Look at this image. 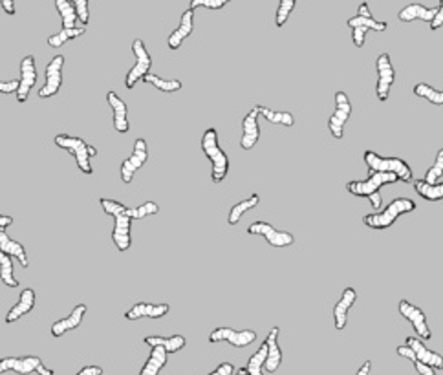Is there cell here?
Instances as JSON below:
<instances>
[{
    "mask_svg": "<svg viewBox=\"0 0 443 375\" xmlns=\"http://www.w3.org/2000/svg\"><path fill=\"white\" fill-rule=\"evenodd\" d=\"M103 211L107 212L108 217L114 218V231H112V240H114L115 248L121 253L129 251L132 246V236H130V227H132V218L129 217V207L123 205L121 202H115L110 198H101Z\"/></svg>",
    "mask_w": 443,
    "mask_h": 375,
    "instance_id": "cell-1",
    "label": "cell"
},
{
    "mask_svg": "<svg viewBox=\"0 0 443 375\" xmlns=\"http://www.w3.org/2000/svg\"><path fill=\"white\" fill-rule=\"evenodd\" d=\"M416 211V202L410 198H396L390 202L383 211L370 212L363 217V224L374 231H385L398 221L399 217Z\"/></svg>",
    "mask_w": 443,
    "mask_h": 375,
    "instance_id": "cell-2",
    "label": "cell"
},
{
    "mask_svg": "<svg viewBox=\"0 0 443 375\" xmlns=\"http://www.w3.org/2000/svg\"><path fill=\"white\" fill-rule=\"evenodd\" d=\"M202 150L211 161V181L213 183H222L226 180L229 173V158L218 145V132L217 128H207L202 136Z\"/></svg>",
    "mask_w": 443,
    "mask_h": 375,
    "instance_id": "cell-3",
    "label": "cell"
},
{
    "mask_svg": "<svg viewBox=\"0 0 443 375\" xmlns=\"http://www.w3.org/2000/svg\"><path fill=\"white\" fill-rule=\"evenodd\" d=\"M364 165L368 167V173H392L399 178L401 183H410L414 180L413 168L401 158H383L376 154L374 150H364L363 154Z\"/></svg>",
    "mask_w": 443,
    "mask_h": 375,
    "instance_id": "cell-4",
    "label": "cell"
},
{
    "mask_svg": "<svg viewBox=\"0 0 443 375\" xmlns=\"http://www.w3.org/2000/svg\"><path fill=\"white\" fill-rule=\"evenodd\" d=\"M54 143L59 149H64L68 150L70 154H74L81 173L93 174V167L92 163H90V158L98 156V149H96V146H92L90 143L84 142L83 137L68 136V134H59V136H55Z\"/></svg>",
    "mask_w": 443,
    "mask_h": 375,
    "instance_id": "cell-5",
    "label": "cell"
},
{
    "mask_svg": "<svg viewBox=\"0 0 443 375\" xmlns=\"http://www.w3.org/2000/svg\"><path fill=\"white\" fill-rule=\"evenodd\" d=\"M399 178L392 173H368L367 180H352L346 183V190L355 198H372L390 183H398Z\"/></svg>",
    "mask_w": 443,
    "mask_h": 375,
    "instance_id": "cell-6",
    "label": "cell"
},
{
    "mask_svg": "<svg viewBox=\"0 0 443 375\" xmlns=\"http://www.w3.org/2000/svg\"><path fill=\"white\" fill-rule=\"evenodd\" d=\"M6 371H15L18 375H30L37 371L39 375H54V370L45 367L37 355H26V357H4L0 359V375Z\"/></svg>",
    "mask_w": 443,
    "mask_h": 375,
    "instance_id": "cell-7",
    "label": "cell"
},
{
    "mask_svg": "<svg viewBox=\"0 0 443 375\" xmlns=\"http://www.w3.org/2000/svg\"><path fill=\"white\" fill-rule=\"evenodd\" d=\"M132 53L136 55V64L132 67V70H129L127 77H125V86L129 90H132L138 81H142L146 74H151L152 59L151 53L146 50L145 42L142 39H136L132 42Z\"/></svg>",
    "mask_w": 443,
    "mask_h": 375,
    "instance_id": "cell-8",
    "label": "cell"
},
{
    "mask_svg": "<svg viewBox=\"0 0 443 375\" xmlns=\"http://www.w3.org/2000/svg\"><path fill=\"white\" fill-rule=\"evenodd\" d=\"M352 115V103L345 92L335 93V110L330 115L328 130L333 139H343L345 137V127Z\"/></svg>",
    "mask_w": 443,
    "mask_h": 375,
    "instance_id": "cell-9",
    "label": "cell"
},
{
    "mask_svg": "<svg viewBox=\"0 0 443 375\" xmlns=\"http://www.w3.org/2000/svg\"><path fill=\"white\" fill-rule=\"evenodd\" d=\"M257 340V333L253 330H233V328H217L211 331L209 342L217 345V342H229L235 348H246Z\"/></svg>",
    "mask_w": 443,
    "mask_h": 375,
    "instance_id": "cell-10",
    "label": "cell"
},
{
    "mask_svg": "<svg viewBox=\"0 0 443 375\" xmlns=\"http://www.w3.org/2000/svg\"><path fill=\"white\" fill-rule=\"evenodd\" d=\"M248 234H260L271 248H289L295 243V236L288 231H277L267 221H255L248 227Z\"/></svg>",
    "mask_w": 443,
    "mask_h": 375,
    "instance_id": "cell-11",
    "label": "cell"
},
{
    "mask_svg": "<svg viewBox=\"0 0 443 375\" xmlns=\"http://www.w3.org/2000/svg\"><path fill=\"white\" fill-rule=\"evenodd\" d=\"M377 68V86H376V96L381 103H385L390 98V88L396 81V71L392 67V61H390L389 53H381L376 61Z\"/></svg>",
    "mask_w": 443,
    "mask_h": 375,
    "instance_id": "cell-12",
    "label": "cell"
},
{
    "mask_svg": "<svg viewBox=\"0 0 443 375\" xmlns=\"http://www.w3.org/2000/svg\"><path fill=\"white\" fill-rule=\"evenodd\" d=\"M146 159H149L146 142L143 139V137H139V139H136V143H134L132 156L125 159L123 163H121V181H123L125 185L132 183L134 174L138 173L139 168L146 163Z\"/></svg>",
    "mask_w": 443,
    "mask_h": 375,
    "instance_id": "cell-13",
    "label": "cell"
},
{
    "mask_svg": "<svg viewBox=\"0 0 443 375\" xmlns=\"http://www.w3.org/2000/svg\"><path fill=\"white\" fill-rule=\"evenodd\" d=\"M348 26L352 30V40H354L355 48H363L364 46V37L370 30L381 33L386 31L389 24L383 23V21H376L374 17H361V15H355V17L348 18Z\"/></svg>",
    "mask_w": 443,
    "mask_h": 375,
    "instance_id": "cell-14",
    "label": "cell"
},
{
    "mask_svg": "<svg viewBox=\"0 0 443 375\" xmlns=\"http://www.w3.org/2000/svg\"><path fill=\"white\" fill-rule=\"evenodd\" d=\"M399 313L401 317H405L410 323V326L416 331V337H420L421 340H429L432 337V331H430L429 324H427V317L423 313V309L418 308V306L410 304L408 300H399Z\"/></svg>",
    "mask_w": 443,
    "mask_h": 375,
    "instance_id": "cell-15",
    "label": "cell"
},
{
    "mask_svg": "<svg viewBox=\"0 0 443 375\" xmlns=\"http://www.w3.org/2000/svg\"><path fill=\"white\" fill-rule=\"evenodd\" d=\"M62 67H64V57L55 55L46 67V84L39 90V99H50L57 96L62 86Z\"/></svg>",
    "mask_w": 443,
    "mask_h": 375,
    "instance_id": "cell-16",
    "label": "cell"
},
{
    "mask_svg": "<svg viewBox=\"0 0 443 375\" xmlns=\"http://www.w3.org/2000/svg\"><path fill=\"white\" fill-rule=\"evenodd\" d=\"M37 83V64L33 55H26L21 61V77H18V90H17V101L23 105L28 101L31 88Z\"/></svg>",
    "mask_w": 443,
    "mask_h": 375,
    "instance_id": "cell-17",
    "label": "cell"
},
{
    "mask_svg": "<svg viewBox=\"0 0 443 375\" xmlns=\"http://www.w3.org/2000/svg\"><path fill=\"white\" fill-rule=\"evenodd\" d=\"M258 108L255 106L253 110L246 114L242 120V137H240V146L244 150H251L260 139V127H258Z\"/></svg>",
    "mask_w": 443,
    "mask_h": 375,
    "instance_id": "cell-18",
    "label": "cell"
},
{
    "mask_svg": "<svg viewBox=\"0 0 443 375\" xmlns=\"http://www.w3.org/2000/svg\"><path fill=\"white\" fill-rule=\"evenodd\" d=\"M192 30H195V9H187V11H183L182 13V18H180V26L176 28V30L168 35L167 39V46L168 50H173V52H176V50L182 48L183 45V40L187 39V37H191Z\"/></svg>",
    "mask_w": 443,
    "mask_h": 375,
    "instance_id": "cell-19",
    "label": "cell"
},
{
    "mask_svg": "<svg viewBox=\"0 0 443 375\" xmlns=\"http://www.w3.org/2000/svg\"><path fill=\"white\" fill-rule=\"evenodd\" d=\"M357 300V292L354 287H346L343 289L341 299L337 300L335 308H333V324H335L337 331H343L348 323V311L352 309V306L355 304Z\"/></svg>",
    "mask_w": 443,
    "mask_h": 375,
    "instance_id": "cell-20",
    "label": "cell"
},
{
    "mask_svg": "<svg viewBox=\"0 0 443 375\" xmlns=\"http://www.w3.org/2000/svg\"><path fill=\"white\" fill-rule=\"evenodd\" d=\"M279 333H280L279 326L271 328L266 340H264L267 345V357L266 364H264V370H266L267 374H275L280 368V364H282V350H280L279 346Z\"/></svg>",
    "mask_w": 443,
    "mask_h": 375,
    "instance_id": "cell-21",
    "label": "cell"
},
{
    "mask_svg": "<svg viewBox=\"0 0 443 375\" xmlns=\"http://www.w3.org/2000/svg\"><path fill=\"white\" fill-rule=\"evenodd\" d=\"M407 346L413 350L418 361L425 362V364L432 367L435 370H443V355L427 348L420 337H407Z\"/></svg>",
    "mask_w": 443,
    "mask_h": 375,
    "instance_id": "cell-22",
    "label": "cell"
},
{
    "mask_svg": "<svg viewBox=\"0 0 443 375\" xmlns=\"http://www.w3.org/2000/svg\"><path fill=\"white\" fill-rule=\"evenodd\" d=\"M107 103L110 105L112 114H114V128L120 134H127L130 130L129 123V108H127V103L117 96L115 92L107 93Z\"/></svg>",
    "mask_w": 443,
    "mask_h": 375,
    "instance_id": "cell-23",
    "label": "cell"
},
{
    "mask_svg": "<svg viewBox=\"0 0 443 375\" xmlns=\"http://www.w3.org/2000/svg\"><path fill=\"white\" fill-rule=\"evenodd\" d=\"M35 300H37V295L31 287L23 289V293H21V296H18V300H17V304L9 309L8 315H6V318H4L6 324L17 323L18 318H23L24 315L31 313L33 308H35Z\"/></svg>",
    "mask_w": 443,
    "mask_h": 375,
    "instance_id": "cell-24",
    "label": "cell"
},
{
    "mask_svg": "<svg viewBox=\"0 0 443 375\" xmlns=\"http://www.w3.org/2000/svg\"><path fill=\"white\" fill-rule=\"evenodd\" d=\"M171 311L168 304H151V302H138L125 313V318L138 321V318H161Z\"/></svg>",
    "mask_w": 443,
    "mask_h": 375,
    "instance_id": "cell-25",
    "label": "cell"
},
{
    "mask_svg": "<svg viewBox=\"0 0 443 375\" xmlns=\"http://www.w3.org/2000/svg\"><path fill=\"white\" fill-rule=\"evenodd\" d=\"M86 304H77L76 308L71 309L70 315L64 318H61V321H57V323L52 324V335L54 337H62L64 333H68V331L71 330H76V328L81 326V323H83V318L84 315H86Z\"/></svg>",
    "mask_w": 443,
    "mask_h": 375,
    "instance_id": "cell-26",
    "label": "cell"
},
{
    "mask_svg": "<svg viewBox=\"0 0 443 375\" xmlns=\"http://www.w3.org/2000/svg\"><path fill=\"white\" fill-rule=\"evenodd\" d=\"M438 8H427L423 4H408L405 6L398 13V18L401 23H414V21H423V23H432L436 17Z\"/></svg>",
    "mask_w": 443,
    "mask_h": 375,
    "instance_id": "cell-27",
    "label": "cell"
},
{
    "mask_svg": "<svg viewBox=\"0 0 443 375\" xmlns=\"http://www.w3.org/2000/svg\"><path fill=\"white\" fill-rule=\"evenodd\" d=\"M0 251H4L6 255H11L13 258H17L23 267H28V265H30L24 246L21 242H17V240H11V236L6 233L4 227H0Z\"/></svg>",
    "mask_w": 443,
    "mask_h": 375,
    "instance_id": "cell-28",
    "label": "cell"
},
{
    "mask_svg": "<svg viewBox=\"0 0 443 375\" xmlns=\"http://www.w3.org/2000/svg\"><path fill=\"white\" fill-rule=\"evenodd\" d=\"M143 342H145L146 346H151V348H154V346H161V348H163L167 353L180 352V350L185 348V345H187V340L183 335H171V337L146 335L145 339H143Z\"/></svg>",
    "mask_w": 443,
    "mask_h": 375,
    "instance_id": "cell-29",
    "label": "cell"
},
{
    "mask_svg": "<svg viewBox=\"0 0 443 375\" xmlns=\"http://www.w3.org/2000/svg\"><path fill=\"white\" fill-rule=\"evenodd\" d=\"M167 359L168 353L161 346H154L149 359H146V362L143 364L142 370H139V375H158L163 370L165 364H167Z\"/></svg>",
    "mask_w": 443,
    "mask_h": 375,
    "instance_id": "cell-30",
    "label": "cell"
},
{
    "mask_svg": "<svg viewBox=\"0 0 443 375\" xmlns=\"http://www.w3.org/2000/svg\"><path fill=\"white\" fill-rule=\"evenodd\" d=\"M418 195L427 202H439L443 200V181L442 183H427L425 180H413Z\"/></svg>",
    "mask_w": 443,
    "mask_h": 375,
    "instance_id": "cell-31",
    "label": "cell"
},
{
    "mask_svg": "<svg viewBox=\"0 0 443 375\" xmlns=\"http://www.w3.org/2000/svg\"><path fill=\"white\" fill-rule=\"evenodd\" d=\"M260 203V196L255 192V195L249 196L248 200H242V202L235 203L233 207H231L229 211V217H227V224L229 225H236L240 221V218L244 217L246 212L251 211V209H255Z\"/></svg>",
    "mask_w": 443,
    "mask_h": 375,
    "instance_id": "cell-32",
    "label": "cell"
},
{
    "mask_svg": "<svg viewBox=\"0 0 443 375\" xmlns=\"http://www.w3.org/2000/svg\"><path fill=\"white\" fill-rule=\"evenodd\" d=\"M84 31H86V26H76V28H62L61 31H57L55 35H50L48 37V46L52 48H61L71 39H77V37L84 35Z\"/></svg>",
    "mask_w": 443,
    "mask_h": 375,
    "instance_id": "cell-33",
    "label": "cell"
},
{
    "mask_svg": "<svg viewBox=\"0 0 443 375\" xmlns=\"http://www.w3.org/2000/svg\"><path fill=\"white\" fill-rule=\"evenodd\" d=\"M143 81H145L146 84H151V86H154V88L161 90V92L165 93H174V92H180L182 90V81L180 79H163V77H160V75H154V74H146L145 77H143Z\"/></svg>",
    "mask_w": 443,
    "mask_h": 375,
    "instance_id": "cell-34",
    "label": "cell"
},
{
    "mask_svg": "<svg viewBox=\"0 0 443 375\" xmlns=\"http://www.w3.org/2000/svg\"><path fill=\"white\" fill-rule=\"evenodd\" d=\"M257 108H258V114H260L264 120L270 121V123L282 125V127H288V128H292L293 125H295V117H293L292 112H277L262 105L257 106Z\"/></svg>",
    "mask_w": 443,
    "mask_h": 375,
    "instance_id": "cell-35",
    "label": "cell"
},
{
    "mask_svg": "<svg viewBox=\"0 0 443 375\" xmlns=\"http://www.w3.org/2000/svg\"><path fill=\"white\" fill-rule=\"evenodd\" d=\"M55 8H57L59 15H61L62 28H76L79 17H77L76 8H74L70 0H55Z\"/></svg>",
    "mask_w": 443,
    "mask_h": 375,
    "instance_id": "cell-36",
    "label": "cell"
},
{
    "mask_svg": "<svg viewBox=\"0 0 443 375\" xmlns=\"http://www.w3.org/2000/svg\"><path fill=\"white\" fill-rule=\"evenodd\" d=\"M266 357H267V345L264 342L257 352L253 353L251 357H249L248 364H246V371H248V375H264Z\"/></svg>",
    "mask_w": 443,
    "mask_h": 375,
    "instance_id": "cell-37",
    "label": "cell"
},
{
    "mask_svg": "<svg viewBox=\"0 0 443 375\" xmlns=\"http://www.w3.org/2000/svg\"><path fill=\"white\" fill-rule=\"evenodd\" d=\"M13 256L0 251V278L8 287H18V280L13 275Z\"/></svg>",
    "mask_w": 443,
    "mask_h": 375,
    "instance_id": "cell-38",
    "label": "cell"
},
{
    "mask_svg": "<svg viewBox=\"0 0 443 375\" xmlns=\"http://www.w3.org/2000/svg\"><path fill=\"white\" fill-rule=\"evenodd\" d=\"M396 352H398L399 357H405V359H408V361L413 362L414 368H416V371H418V374H420V375H436L435 368L429 367V364H425V362L418 361L416 355H414V352H413V350H410V348H408L407 345H405V346H398V348H396Z\"/></svg>",
    "mask_w": 443,
    "mask_h": 375,
    "instance_id": "cell-39",
    "label": "cell"
},
{
    "mask_svg": "<svg viewBox=\"0 0 443 375\" xmlns=\"http://www.w3.org/2000/svg\"><path fill=\"white\" fill-rule=\"evenodd\" d=\"M414 96L425 99V101L432 103V105H443V92L432 88V86L427 83L416 84V86H414Z\"/></svg>",
    "mask_w": 443,
    "mask_h": 375,
    "instance_id": "cell-40",
    "label": "cell"
},
{
    "mask_svg": "<svg viewBox=\"0 0 443 375\" xmlns=\"http://www.w3.org/2000/svg\"><path fill=\"white\" fill-rule=\"evenodd\" d=\"M442 176H443V146L438 150V154H436L435 158V163L427 168L423 180H425L427 183H438V181L442 180Z\"/></svg>",
    "mask_w": 443,
    "mask_h": 375,
    "instance_id": "cell-41",
    "label": "cell"
},
{
    "mask_svg": "<svg viewBox=\"0 0 443 375\" xmlns=\"http://www.w3.org/2000/svg\"><path fill=\"white\" fill-rule=\"evenodd\" d=\"M158 212H160V205H158V203L145 202L142 203V205H138V207L129 209V217L132 218V220H143V218L158 214Z\"/></svg>",
    "mask_w": 443,
    "mask_h": 375,
    "instance_id": "cell-42",
    "label": "cell"
},
{
    "mask_svg": "<svg viewBox=\"0 0 443 375\" xmlns=\"http://www.w3.org/2000/svg\"><path fill=\"white\" fill-rule=\"evenodd\" d=\"M295 4H297V0H279V8H277L275 15L277 28H284V24L288 23L289 15H292L293 9H295Z\"/></svg>",
    "mask_w": 443,
    "mask_h": 375,
    "instance_id": "cell-43",
    "label": "cell"
},
{
    "mask_svg": "<svg viewBox=\"0 0 443 375\" xmlns=\"http://www.w3.org/2000/svg\"><path fill=\"white\" fill-rule=\"evenodd\" d=\"M231 0H191V4L189 8L196 9V8H207V9H213V11H218V9L226 8L229 4Z\"/></svg>",
    "mask_w": 443,
    "mask_h": 375,
    "instance_id": "cell-44",
    "label": "cell"
},
{
    "mask_svg": "<svg viewBox=\"0 0 443 375\" xmlns=\"http://www.w3.org/2000/svg\"><path fill=\"white\" fill-rule=\"evenodd\" d=\"M74 8L77 11V17H79L81 24L86 26L90 23V9H88V0H70Z\"/></svg>",
    "mask_w": 443,
    "mask_h": 375,
    "instance_id": "cell-45",
    "label": "cell"
},
{
    "mask_svg": "<svg viewBox=\"0 0 443 375\" xmlns=\"http://www.w3.org/2000/svg\"><path fill=\"white\" fill-rule=\"evenodd\" d=\"M236 368L233 362H222L220 367L217 368V370H213L209 375H235Z\"/></svg>",
    "mask_w": 443,
    "mask_h": 375,
    "instance_id": "cell-46",
    "label": "cell"
},
{
    "mask_svg": "<svg viewBox=\"0 0 443 375\" xmlns=\"http://www.w3.org/2000/svg\"><path fill=\"white\" fill-rule=\"evenodd\" d=\"M18 90V79L11 81H0V93H17Z\"/></svg>",
    "mask_w": 443,
    "mask_h": 375,
    "instance_id": "cell-47",
    "label": "cell"
},
{
    "mask_svg": "<svg viewBox=\"0 0 443 375\" xmlns=\"http://www.w3.org/2000/svg\"><path fill=\"white\" fill-rule=\"evenodd\" d=\"M443 26V0H439L438 4V11H436V17L432 18V23H430V30L436 31Z\"/></svg>",
    "mask_w": 443,
    "mask_h": 375,
    "instance_id": "cell-48",
    "label": "cell"
},
{
    "mask_svg": "<svg viewBox=\"0 0 443 375\" xmlns=\"http://www.w3.org/2000/svg\"><path fill=\"white\" fill-rule=\"evenodd\" d=\"M77 375H103L101 367H84L77 371Z\"/></svg>",
    "mask_w": 443,
    "mask_h": 375,
    "instance_id": "cell-49",
    "label": "cell"
},
{
    "mask_svg": "<svg viewBox=\"0 0 443 375\" xmlns=\"http://www.w3.org/2000/svg\"><path fill=\"white\" fill-rule=\"evenodd\" d=\"M0 6L4 9V13L8 15L17 13V9H15V0H0Z\"/></svg>",
    "mask_w": 443,
    "mask_h": 375,
    "instance_id": "cell-50",
    "label": "cell"
},
{
    "mask_svg": "<svg viewBox=\"0 0 443 375\" xmlns=\"http://www.w3.org/2000/svg\"><path fill=\"white\" fill-rule=\"evenodd\" d=\"M357 15H361V17H374L370 8H368V2H361L359 9H357Z\"/></svg>",
    "mask_w": 443,
    "mask_h": 375,
    "instance_id": "cell-51",
    "label": "cell"
},
{
    "mask_svg": "<svg viewBox=\"0 0 443 375\" xmlns=\"http://www.w3.org/2000/svg\"><path fill=\"white\" fill-rule=\"evenodd\" d=\"M370 370H372V361H364L363 362V367L357 370V374L355 375H368L370 374Z\"/></svg>",
    "mask_w": 443,
    "mask_h": 375,
    "instance_id": "cell-52",
    "label": "cell"
},
{
    "mask_svg": "<svg viewBox=\"0 0 443 375\" xmlns=\"http://www.w3.org/2000/svg\"><path fill=\"white\" fill-rule=\"evenodd\" d=\"M13 224V218L11 217H6V214H0V227H8V225Z\"/></svg>",
    "mask_w": 443,
    "mask_h": 375,
    "instance_id": "cell-53",
    "label": "cell"
},
{
    "mask_svg": "<svg viewBox=\"0 0 443 375\" xmlns=\"http://www.w3.org/2000/svg\"><path fill=\"white\" fill-rule=\"evenodd\" d=\"M368 200H370V203H372L374 209L381 207V195H376V196H372V198H368Z\"/></svg>",
    "mask_w": 443,
    "mask_h": 375,
    "instance_id": "cell-54",
    "label": "cell"
},
{
    "mask_svg": "<svg viewBox=\"0 0 443 375\" xmlns=\"http://www.w3.org/2000/svg\"><path fill=\"white\" fill-rule=\"evenodd\" d=\"M235 375H248V371H246V368H240V370L235 371Z\"/></svg>",
    "mask_w": 443,
    "mask_h": 375,
    "instance_id": "cell-55",
    "label": "cell"
}]
</instances>
